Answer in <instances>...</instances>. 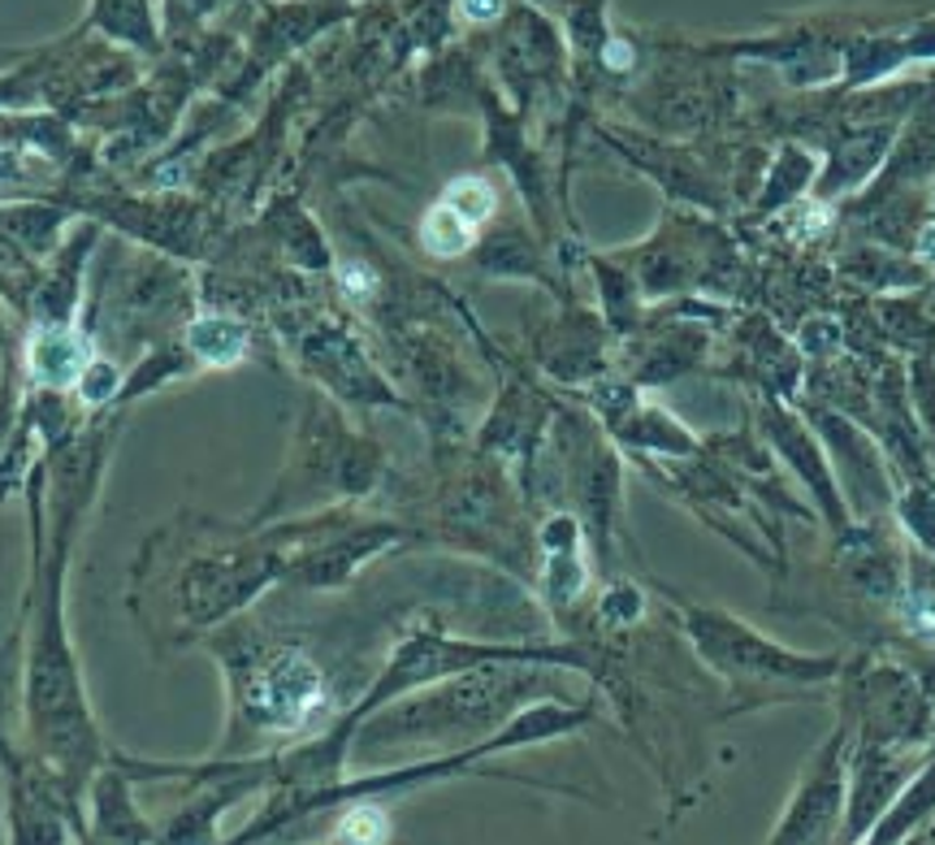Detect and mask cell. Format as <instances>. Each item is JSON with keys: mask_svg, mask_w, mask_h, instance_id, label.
I'll return each mask as SVG.
<instances>
[{"mask_svg": "<svg viewBox=\"0 0 935 845\" xmlns=\"http://www.w3.org/2000/svg\"><path fill=\"white\" fill-rule=\"evenodd\" d=\"M326 707V677L299 650L264 655L242 681V720L264 732H295Z\"/></svg>", "mask_w": 935, "mask_h": 845, "instance_id": "6da1fadb", "label": "cell"}, {"mask_svg": "<svg viewBox=\"0 0 935 845\" xmlns=\"http://www.w3.org/2000/svg\"><path fill=\"white\" fill-rule=\"evenodd\" d=\"M87 364H92V352L79 330L52 321L39 335H31V377L39 386H79Z\"/></svg>", "mask_w": 935, "mask_h": 845, "instance_id": "7a4b0ae2", "label": "cell"}, {"mask_svg": "<svg viewBox=\"0 0 935 845\" xmlns=\"http://www.w3.org/2000/svg\"><path fill=\"white\" fill-rule=\"evenodd\" d=\"M96 837L105 842H152L156 833L134 815L130 798H126V781L105 772V781L96 785Z\"/></svg>", "mask_w": 935, "mask_h": 845, "instance_id": "3957f363", "label": "cell"}, {"mask_svg": "<svg viewBox=\"0 0 935 845\" xmlns=\"http://www.w3.org/2000/svg\"><path fill=\"white\" fill-rule=\"evenodd\" d=\"M187 348L209 368H230L247 356V330L234 317H200L187 330Z\"/></svg>", "mask_w": 935, "mask_h": 845, "instance_id": "277c9868", "label": "cell"}, {"mask_svg": "<svg viewBox=\"0 0 935 845\" xmlns=\"http://www.w3.org/2000/svg\"><path fill=\"white\" fill-rule=\"evenodd\" d=\"M476 222H468L460 209H451L447 200H438L429 213H425V222H421V243L434 251V256H460L472 247L476 239Z\"/></svg>", "mask_w": 935, "mask_h": 845, "instance_id": "5b68a950", "label": "cell"}, {"mask_svg": "<svg viewBox=\"0 0 935 845\" xmlns=\"http://www.w3.org/2000/svg\"><path fill=\"white\" fill-rule=\"evenodd\" d=\"M386 837H390V820L372 802H355L334 824V842H386Z\"/></svg>", "mask_w": 935, "mask_h": 845, "instance_id": "8992f818", "label": "cell"}, {"mask_svg": "<svg viewBox=\"0 0 935 845\" xmlns=\"http://www.w3.org/2000/svg\"><path fill=\"white\" fill-rule=\"evenodd\" d=\"M442 200H447L451 209H460L468 222H476V226H481V222L494 213V204H498V200H494V187H489L485 178H460V183H451Z\"/></svg>", "mask_w": 935, "mask_h": 845, "instance_id": "52a82bcc", "label": "cell"}, {"mask_svg": "<svg viewBox=\"0 0 935 845\" xmlns=\"http://www.w3.org/2000/svg\"><path fill=\"white\" fill-rule=\"evenodd\" d=\"M79 395H83V403H92V408H100L105 399H114L117 395V368L105 361L87 364V373L79 377Z\"/></svg>", "mask_w": 935, "mask_h": 845, "instance_id": "ba28073f", "label": "cell"}, {"mask_svg": "<svg viewBox=\"0 0 935 845\" xmlns=\"http://www.w3.org/2000/svg\"><path fill=\"white\" fill-rule=\"evenodd\" d=\"M460 13L468 22H489L502 13V0H460Z\"/></svg>", "mask_w": 935, "mask_h": 845, "instance_id": "9c48e42d", "label": "cell"}, {"mask_svg": "<svg viewBox=\"0 0 935 845\" xmlns=\"http://www.w3.org/2000/svg\"><path fill=\"white\" fill-rule=\"evenodd\" d=\"M606 61H611V66H615V70H624V66H628V61H632V48H628V44H619V39H615V44H606Z\"/></svg>", "mask_w": 935, "mask_h": 845, "instance_id": "30bf717a", "label": "cell"}, {"mask_svg": "<svg viewBox=\"0 0 935 845\" xmlns=\"http://www.w3.org/2000/svg\"><path fill=\"white\" fill-rule=\"evenodd\" d=\"M923 256H927V260L935 265V226H927V231H923Z\"/></svg>", "mask_w": 935, "mask_h": 845, "instance_id": "8fae6325", "label": "cell"}, {"mask_svg": "<svg viewBox=\"0 0 935 845\" xmlns=\"http://www.w3.org/2000/svg\"><path fill=\"white\" fill-rule=\"evenodd\" d=\"M334 555H339V551H334V547H330V551H321V555H317V560H334ZM330 582H343V564H334V577H330Z\"/></svg>", "mask_w": 935, "mask_h": 845, "instance_id": "7c38bea8", "label": "cell"}]
</instances>
